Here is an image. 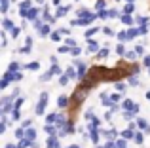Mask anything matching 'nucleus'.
Masks as SVG:
<instances>
[{
  "label": "nucleus",
  "mask_w": 150,
  "mask_h": 148,
  "mask_svg": "<svg viewBox=\"0 0 150 148\" xmlns=\"http://www.w3.org/2000/svg\"><path fill=\"white\" fill-rule=\"evenodd\" d=\"M48 104V93H42L40 95V103L36 106V114H44V106Z\"/></svg>",
  "instance_id": "1"
},
{
  "label": "nucleus",
  "mask_w": 150,
  "mask_h": 148,
  "mask_svg": "<svg viewBox=\"0 0 150 148\" xmlns=\"http://www.w3.org/2000/svg\"><path fill=\"white\" fill-rule=\"evenodd\" d=\"M124 110H133V112H139V104H135L131 99L124 101Z\"/></svg>",
  "instance_id": "2"
},
{
  "label": "nucleus",
  "mask_w": 150,
  "mask_h": 148,
  "mask_svg": "<svg viewBox=\"0 0 150 148\" xmlns=\"http://www.w3.org/2000/svg\"><path fill=\"white\" fill-rule=\"evenodd\" d=\"M10 108H11V99L10 97H4L2 99V114H6Z\"/></svg>",
  "instance_id": "3"
},
{
  "label": "nucleus",
  "mask_w": 150,
  "mask_h": 148,
  "mask_svg": "<svg viewBox=\"0 0 150 148\" xmlns=\"http://www.w3.org/2000/svg\"><path fill=\"white\" fill-rule=\"evenodd\" d=\"M48 148H61V146H59V142H57V137L50 135V139H48Z\"/></svg>",
  "instance_id": "4"
},
{
  "label": "nucleus",
  "mask_w": 150,
  "mask_h": 148,
  "mask_svg": "<svg viewBox=\"0 0 150 148\" xmlns=\"http://www.w3.org/2000/svg\"><path fill=\"white\" fill-rule=\"evenodd\" d=\"M76 67H78V80H82V78L86 76V65L76 63Z\"/></svg>",
  "instance_id": "5"
},
{
  "label": "nucleus",
  "mask_w": 150,
  "mask_h": 148,
  "mask_svg": "<svg viewBox=\"0 0 150 148\" xmlns=\"http://www.w3.org/2000/svg\"><path fill=\"white\" fill-rule=\"evenodd\" d=\"M25 137L29 139V141H34V139H36V131H34L33 127H30V129H25Z\"/></svg>",
  "instance_id": "6"
},
{
  "label": "nucleus",
  "mask_w": 150,
  "mask_h": 148,
  "mask_svg": "<svg viewBox=\"0 0 150 148\" xmlns=\"http://www.w3.org/2000/svg\"><path fill=\"white\" fill-rule=\"evenodd\" d=\"M33 144V141H29V139H19V144H17V148H27V146H30Z\"/></svg>",
  "instance_id": "7"
},
{
  "label": "nucleus",
  "mask_w": 150,
  "mask_h": 148,
  "mask_svg": "<svg viewBox=\"0 0 150 148\" xmlns=\"http://www.w3.org/2000/svg\"><path fill=\"white\" fill-rule=\"evenodd\" d=\"M57 104H59V108H65L67 104H69V99H67V97H59V99H57Z\"/></svg>",
  "instance_id": "8"
},
{
  "label": "nucleus",
  "mask_w": 150,
  "mask_h": 148,
  "mask_svg": "<svg viewBox=\"0 0 150 148\" xmlns=\"http://www.w3.org/2000/svg\"><path fill=\"white\" fill-rule=\"evenodd\" d=\"M36 15H38V10H36V8H30V11H29V15H27V17H29L30 21H34V19H36Z\"/></svg>",
  "instance_id": "9"
},
{
  "label": "nucleus",
  "mask_w": 150,
  "mask_h": 148,
  "mask_svg": "<svg viewBox=\"0 0 150 148\" xmlns=\"http://www.w3.org/2000/svg\"><path fill=\"white\" fill-rule=\"evenodd\" d=\"M15 137H17V139H25V127H19V129H15Z\"/></svg>",
  "instance_id": "10"
},
{
  "label": "nucleus",
  "mask_w": 150,
  "mask_h": 148,
  "mask_svg": "<svg viewBox=\"0 0 150 148\" xmlns=\"http://www.w3.org/2000/svg\"><path fill=\"white\" fill-rule=\"evenodd\" d=\"M67 11H69V8H57V13L55 15H57V17H65Z\"/></svg>",
  "instance_id": "11"
},
{
  "label": "nucleus",
  "mask_w": 150,
  "mask_h": 148,
  "mask_svg": "<svg viewBox=\"0 0 150 148\" xmlns=\"http://www.w3.org/2000/svg\"><path fill=\"white\" fill-rule=\"evenodd\" d=\"M133 10H135L133 2H127V4H125V8H124V11H125V13H133Z\"/></svg>",
  "instance_id": "12"
},
{
  "label": "nucleus",
  "mask_w": 150,
  "mask_h": 148,
  "mask_svg": "<svg viewBox=\"0 0 150 148\" xmlns=\"http://www.w3.org/2000/svg\"><path fill=\"white\" fill-rule=\"evenodd\" d=\"M2 27H4L6 30H11V29H13V25H11L10 19H4V21H2Z\"/></svg>",
  "instance_id": "13"
},
{
  "label": "nucleus",
  "mask_w": 150,
  "mask_h": 148,
  "mask_svg": "<svg viewBox=\"0 0 150 148\" xmlns=\"http://www.w3.org/2000/svg\"><path fill=\"white\" fill-rule=\"evenodd\" d=\"M67 76H69V78H78V74H76V70H74L72 67H69V68H67Z\"/></svg>",
  "instance_id": "14"
},
{
  "label": "nucleus",
  "mask_w": 150,
  "mask_h": 148,
  "mask_svg": "<svg viewBox=\"0 0 150 148\" xmlns=\"http://www.w3.org/2000/svg\"><path fill=\"white\" fill-rule=\"evenodd\" d=\"M97 49H99V46H97L95 42H91V40H89V46H88V51L91 53V51H97Z\"/></svg>",
  "instance_id": "15"
},
{
  "label": "nucleus",
  "mask_w": 150,
  "mask_h": 148,
  "mask_svg": "<svg viewBox=\"0 0 150 148\" xmlns=\"http://www.w3.org/2000/svg\"><path fill=\"white\" fill-rule=\"evenodd\" d=\"M11 118H13V120H21V112H19V108H13V110H11Z\"/></svg>",
  "instance_id": "16"
},
{
  "label": "nucleus",
  "mask_w": 150,
  "mask_h": 148,
  "mask_svg": "<svg viewBox=\"0 0 150 148\" xmlns=\"http://www.w3.org/2000/svg\"><path fill=\"white\" fill-rule=\"evenodd\" d=\"M122 135H124V139H131V137H135V135H133V129H131V127H129V129H125Z\"/></svg>",
  "instance_id": "17"
},
{
  "label": "nucleus",
  "mask_w": 150,
  "mask_h": 148,
  "mask_svg": "<svg viewBox=\"0 0 150 148\" xmlns=\"http://www.w3.org/2000/svg\"><path fill=\"white\" fill-rule=\"evenodd\" d=\"M122 23H125V25H131V17H129V13H124V15H122Z\"/></svg>",
  "instance_id": "18"
},
{
  "label": "nucleus",
  "mask_w": 150,
  "mask_h": 148,
  "mask_svg": "<svg viewBox=\"0 0 150 148\" xmlns=\"http://www.w3.org/2000/svg\"><path fill=\"white\" fill-rule=\"evenodd\" d=\"M125 57H127L129 61H133L137 57V51H135V49H133V51H125Z\"/></svg>",
  "instance_id": "19"
},
{
  "label": "nucleus",
  "mask_w": 150,
  "mask_h": 148,
  "mask_svg": "<svg viewBox=\"0 0 150 148\" xmlns=\"http://www.w3.org/2000/svg\"><path fill=\"white\" fill-rule=\"evenodd\" d=\"M40 34H42V36L50 34V27H48V25H42V27H40Z\"/></svg>",
  "instance_id": "20"
},
{
  "label": "nucleus",
  "mask_w": 150,
  "mask_h": 148,
  "mask_svg": "<svg viewBox=\"0 0 150 148\" xmlns=\"http://www.w3.org/2000/svg\"><path fill=\"white\" fill-rule=\"evenodd\" d=\"M133 114H137V112H133V110H124V118H125V120H131Z\"/></svg>",
  "instance_id": "21"
},
{
  "label": "nucleus",
  "mask_w": 150,
  "mask_h": 148,
  "mask_svg": "<svg viewBox=\"0 0 150 148\" xmlns=\"http://www.w3.org/2000/svg\"><path fill=\"white\" fill-rule=\"evenodd\" d=\"M137 34H141V32H139L137 29H131V30H127V38H135Z\"/></svg>",
  "instance_id": "22"
},
{
  "label": "nucleus",
  "mask_w": 150,
  "mask_h": 148,
  "mask_svg": "<svg viewBox=\"0 0 150 148\" xmlns=\"http://www.w3.org/2000/svg\"><path fill=\"white\" fill-rule=\"evenodd\" d=\"M27 68H29V70H38L40 65H38V63H29V65H27Z\"/></svg>",
  "instance_id": "23"
},
{
  "label": "nucleus",
  "mask_w": 150,
  "mask_h": 148,
  "mask_svg": "<svg viewBox=\"0 0 150 148\" xmlns=\"http://www.w3.org/2000/svg\"><path fill=\"white\" fill-rule=\"evenodd\" d=\"M0 8H2L0 11H4V13H6V11H8V0H0Z\"/></svg>",
  "instance_id": "24"
},
{
  "label": "nucleus",
  "mask_w": 150,
  "mask_h": 148,
  "mask_svg": "<svg viewBox=\"0 0 150 148\" xmlns=\"http://www.w3.org/2000/svg\"><path fill=\"white\" fill-rule=\"evenodd\" d=\"M137 123H139V127H141V129H148V123L144 122V120H137Z\"/></svg>",
  "instance_id": "25"
},
{
  "label": "nucleus",
  "mask_w": 150,
  "mask_h": 148,
  "mask_svg": "<svg viewBox=\"0 0 150 148\" xmlns=\"http://www.w3.org/2000/svg\"><path fill=\"white\" fill-rule=\"evenodd\" d=\"M61 34H63V32H51V40H53V42H59Z\"/></svg>",
  "instance_id": "26"
},
{
  "label": "nucleus",
  "mask_w": 150,
  "mask_h": 148,
  "mask_svg": "<svg viewBox=\"0 0 150 148\" xmlns=\"http://www.w3.org/2000/svg\"><path fill=\"white\" fill-rule=\"evenodd\" d=\"M19 68H21V67H19V63H11V65H10V70H11V72H17Z\"/></svg>",
  "instance_id": "27"
},
{
  "label": "nucleus",
  "mask_w": 150,
  "mask_h": 148,
  "mask_svg": "<svg viewBox=\"0 0 150 148\" xmlns=\"http://www.w3.org/2000/svg\"><path fill=\"white\" fill-rule=\"evenodd\" d=\"M99 17H101V19H106V17H110V13H108L106 10H101V11H99Z\"/></svg>",
  "instance_id": "28"
},
{
  "label": "nucleus",
  "mask_w": 150,
  "mask_h": 148,
  "mask_svg": "<svg viewBox=\"0 0 150 148\" xmlns=\"http://www.w3.org/2000/svg\"><path fill=\"white\" fill-rule=\"evenodd\" d=\"M57 118H59V114H50V116H48V123H51V122H57Z\"/></svg>",
  "instance_id": "29"
},
{
  "label": "nucleus",
  "mask_w": 150,
  "mask_h": 148,
  "mask_svg": "<svg viewBox=\"0 0 150 148\" xmlns=\"http://www.w3.org/2000/svg\"><path fill=\"white\" fill-rule=\"evenodd\" d=\"M46 133H48V135H55V127L53 125H46Z\"/></svg>",
  "instance_id": "30"
},
{
  "label": "nucleus",
  "mask_w": 150,
  "mask_h": 148,
  "mask_svg": "<svg viewBox=\"0 0 150 148\" xmlns=\"http://www.w3.org/2000/svg\"><path fill=\"white\" fill-rule=\"evenodd\" d=\"M116 148H127V144H125V141H124V139H120V141L116 142Z\"/></svg>",
  "instance_id": "31"
},
{
  "label": "nucleus",
  "mask_w": 150,
  "mask_h": 148,
  "mask_svg": "<svg viewBox=\"0 0 150 148\" xmlns=\"http://www.w3.org/2000/svg\"><path fill=\"white\" fill-rule=\"evenodd\" d=\"M95 32H97V29H88V30H86V36H88V38H91Z\"/></svg>",
  "instance_id": "32"
},
{
  "label": "nucleus",
  "mask_w": 150,
  "mask_h": 148,
  "mask_svg": "<svg viewBox=\"0 0 150 148\" xmlns=\"http://www.w3.org/2000/svg\"><path fill=\"white\" fill-rule=\"evenodd\" d=\"M106 55H108V48H106V49H101V51H99V55H97V57H101V59H105Z\"/></svg>",
  "instance_id": "33"
},
{
  "label": "nucleus",
  "mask_w": 150,
  "mask_h": 148,
  "mask_svg": "<svg viewBox=\"0 0 150 148\" xmlns=\"http://www.w3.org/2000/svg\"><path fill=\"white\" fill-rule=\"evenodd\" d=\"M116 51H118V55H125V49H124V46H118V48H116Z\"/></svg>",
  "instance_id": "34"
},
{
  "label": "nucleus",
  "mask_w": 150,
  "mask_h": 148,
  "mask_svg": "<svg viewBox=\"0 0 150 148\" xmlns=\"http://www.w3.org/2000/svg\"><path fill=\"white\" fill-rule=\"evenodd\" d=\"M129 84H131V85H139V78L131 76V78H129Z\"/></svg>",
  "instance_id": "35"
},
{
  "label": "nucleus",
  "mask_w": 150,
  "mask_h": 148,
  "mask_svg": "<svg viewBox=\"0 0 150 148\" xmlns=\"http://www.w3.org/2000/svg\"><path fill=\"white\" fill-rule=\"evenodd\" d=\"M67 82H69V76H61L59 78V85H65Z\"/></svg>",
  "instance_id": "36"
},
{
  "label": "nucleus",
  "mask_w": 150,
  "mask_h": 148,
  "mask_svg": "<svg viewBox=\"0 0 150 148\" xmlns=\"http://www.w3.org/2000/svg\"><path fill=\"white\" fill-rule=\"evenodd\" d=\"M8 82H10V80L4 76V78H2V82H0V87H2V89H4V87H8Z\"/></svg>",
  "instance_id": "37"
},
{
  "label": "nucleus",
  "mask_w": 150,
  "mask_h": 148,
  "mask_svg": "<svg viewBox=\"0 0 150 148\" xmlns=\"http://www.w3.org/2000/svg\"><path fill=\"white\" fill-rule=\"evenodd\" d=\"M95 8H97V10H99V11H101V10H105V0H99Z\"/></svg>",
  "instance_id": "38"
},
{
  "label": "nucleus",
  "mask_w": 150,
  "mask_h": 148,
  "mask_svg": "<svg viewBox=\"0 0 150 148\" xmlns=\"http://www.w3.org/2000/svg\"><path fill=\"white\" fill-rule=\"evenodd\" d=\"M51 72H53V74H61V68H59L57 65L53 63V67H51Z\"/></svg>",
  "instance_id": "39"
},
{
  "label": "nucleus",
  "mask_w": 150,
  "mask_h": 148,
  "mask_svg": "<svg viewBox=\"0 0 150 148\" xmlns=\"http://www.w3.org/2000/svg\"><path fill=\"white\" fill-rule=\"evenodd\" d=\"M133 139H135V142H139V144L143 142V135H141V133H137V135H135Z\"/></svg>",
  "instance_id": "40"
},
{
  "label": "nucleus",
  "mask_w": 150,
  "mask_h": 148,
  "mask_svg": "<svg viewBox=\"0 0 150 148\" xmlns=\"http://www.w3.org/2000/svg\"><path fill=\"white\" fill-rule=\"evenodd\" d=\"M51 74H53L51 70H50V72H46V74H42V80H44V82H46V80H50V78H51Z\"/></svg>",
  "instance_id": "41"
},
{
  "label": "nucleus",
  "mask_w": 150,
  "mask_h": 148,
  "mask_svg": "<svg viewBox=\"0 0 150 148\" xmlns=\"http://www.w3.org/2000/svg\"><path fill=\"white\" fill-rule=\"evenodd\" d=\"M110 101H112V103H116V101H120V95H118V93H114V95H110Z\"/></svg>",
  "instance_id": "42"
},
{
  "label": "nucleus",
  "mask_w": 150,
  "mask_h": 148,
  "mask_svg": "<svg viewBox=\"0 0 150 148\" xmlns=\"http://www.w3.org/2000/svg\"><path fill=\"white\" fill-rule=\"evenodd\" d=\"M29 8H30V2H29V0H27V2H23V4H21V10H29Z\"/></svg>",
  "instance_id": "43"
},
{
  "label": "nucleus",
  "mask_w": 150,
  "mask_h": 148,
  "mask_svg": "<svg viewBox=\"0 0 150 148\" xmlns=\"http://www.w3.org/2000/svg\"><path fill=\"white\" fill-rule=\"evenodd\" d=\"M44 19H46V21H50V23L53 21V17H51V15L48 13V11H44Z\"/></svg>",
  "instance_id": "44"
},
{
  "label": "nucleus",
  "mask_w": 150,
  "mask_h": 148,
  "mask_svg": "<svg viewBox=\"0 0 150 148\" xmlns=\"http://www.w3.org/2000/svg\"><path fill=\"white\" fill-rule=\"evenodd\" d=\"M70 53H72V55H80V48H72Z\"/></svg>",
  "instance_id": "45"
},
{
  "label": "nucleus",
  "mask_w": 150,
  "mask_h": 148,
  "mask_svg": "<svg viewBox=\"0 0 150 148\" xmlns=\"http://www.w3.org/2000/svg\"><path fill=\"white\" fill-rule=\"evenodd\" d=\"M106 137H108V139H114V137H116V131H108V133H106Z\"/></svg>",
  "instance_id": "46"
},
{
  "label": "nucleus",
  "mask_w": 150,
  "mask_h": 148,
  "mask_svg": "<svg viewBox=\"0 0 150 148\" xmlns=\"http://www.w3.org/2000/svg\"><path fill=\"white\" fill-rule=\"evenodd\" d=\"M118 38H120V40H125V38H127V32H120V34H118Z\"/></svg>",
  "instance_id": "47"
},
{
  "label": "nucleus",
  "mask_w": 150,
  "mask_h": 148,
  "mask_svg": "<svg viewBox=\"0 0 150 148\" xmlns=\"http://www.w3.org/2000/svg\"><path fill=\"white\" fill-rule=\"evenodd\" d=\"M11 34H13V38L19 36V29H11Z\"/></svg>",
  "instance_id": "48"
},
{
  "label": "nucleus",
  "mask_w": 150,
  "mask_h": 148,
  "mask_svg": "<svg viewBox=\"0 0 150 148\" xmlns=\"http://www.w3.org/2000/svg\"><path fill=\"white\" fill-rule=\"evenodd\" d=\"M137 23H141V25H144V23H146V19H144V17H137Z\"/></svg>",
  "instance_id": "49"
},
{
  "label": "nucleus",
  "mask_w": 150,
  "mask_h": 148,
  "mask_svg": "<svg viewBox=\"0 0 150 148\" xmlns=\"http://www.w3.org/2000/svg\"><path fill=\"white\" fill-rule=\"evenodd\" d=\"M69 51H70L69 48H59V53H69Z\"/></svg>",
  "instance_id": "50"
},
{
  "label": "nucleus",
  "mask_w": 150,
  "mask_h": 148,
  "mask_svg": "<svg viewBox=\"0 0 150 148\" xmlns=\"http://www.w3.org/2000/svg\"><path fill=\"white\" fill-rule=\"evenodd\" d=\"M144 65H146V67H150V55L144 57Z\"/></svg>",
  "instance_id": "51"
},
{
  "label": "nucleus",
  "mask_w": 150,
  "mask_h": 148,
  "mask_svg": "<svg viewBox=\"0 0 150 148\" xmlns=\"http://www.w3.org/2000/svg\"><path fill=\"white\" fill-rule=\"evenodd\" d=\"M114 146H116V144H114V142H110V141H108V142L105 144V148H114Z\"/></svg>",
  "instance_id": "52"
},
{
  "label": "nucleus",
  "mask_w": 150,
  "mask_h": 148,
  "mask_svg": "<svg viewBox=\"0 0 150 148\" xmlns=\"http://www.w3.org/2000/svg\"><path fill=\"white\" fill-rule=\"evenodd\" d=\"M108 13H110V17H116V15H118V11H116V10H110Z\"/></svg>",
  "instance_id": "53"
},
{
  "label": "nucleus",
  "mask_w": 150,
  "mask_h": 148,
  "mask_svg": "<svg viewBox=\"0 0 150 148\" xmlns=\"http://www.w3.org/2000/svg\"><path fill=\"white\" fill-rule=\"evenodd\" d=\"M146 30H148L146 27H141V29H139V32H141V34H146Z\"/></svg>",
  "instance_id": "54"
},
{
  "label": "nucleus",
  "mask_w": 150,
  "mask_h": 148,
  "mask_svg": "<svg viewBox=\"0 0 150 148\" xmlns=\"http://www.w3.org/2000/svg\"><path fill=\"white\" fill-rule=\"evenodd\" d=\"M103 32H105L106 36H110V34H112V30H110V29H103Z\"/></svg>",
  "instance_id": "55"
},
{
  "label": "nucleus",
  "mask_w": 150,
  "mask_h": 148,
  "mask_svg": "<svg viewBox=\"0 0 150 148\" xmlns=\"http://www.w3.org/2000/svg\"><path fill=\"white\" fill-rule=\"evenodd\" d=\"M116 89H118V91H124V89H125V85H122V84H118V85H116Z\"/></svg>",
  "instance_id": "56"
},
{
  "label": "nucleus",
  "mask_w": 150,
  "mask_h": 148,
  "mask_svg": "<svg viewBox=\"0 0 150 148\" xmlns=\"http://www.w3.org/2000/svg\"><path fill=\"white\" fill-rule=\"evenodd\" d=\"M23 104V99H17V103H15V108H19Z\"/></svg>",
  "instance_id": "57"
},
{
  "label": "nucleus",
  "mask_w": 150,
  "mask_h": 148,
  "mask_svg": "<svg viewBox=\"0 0 150 148\" xmlns=\"http://www.w3.org/2000/svg\"><path fill=\"white\" fill-rule=\"evenodd\" d=\"M6 148H17V146H13V144H6Z\"/></svg>",
  "instance_id": "58"
},
{
  "label": "nucleus",
  "mask_w": 150,
  "mask_h": 148,
  "mask_svg": "<svg viewBox=\"0 0 150 148\" xmlns=\"http://www.w3.org/2000/svg\"><path fill=\"white\" fill-rule=\"evenodd\" d=\"M146 97H148V99H150V91H148V93H146Z\"/></svg>",
  "instance_id": "59"
},
{
  "label": "nucleus",
  "mask_w": 150,
  "mask_h": 148,
  "mask_svg": "<svg viewBox=\"0 0 150 148\" xmlns=\"http://www.w3.org/2000/svg\"><path fill=\"white\" fill-rule=\"evenodd\" d=\"M69 148H78V146H76V144H74V146H69Z\"/></svg>",
  "instance_id": "60"
},
{
  "label": "nucleus",
  "mask_w": 150,
  "mask_h": 148,
  "mask_svg": "<svg viewBox=\"0 0 150 148\" xmlns=\"http://www.w3.org/2000/svg\"><path fill=\"white\" fill-rule=\"evenodd\" d=\"M127 2H133V0H127Z\"/></svg>",
  "instance_id": "61"
},
{
  "label": "nucleus",
  "mask_w": 150,
  "mask_h": 148,
  "mask_svg": "<svg viewBox=\"0 0 150 148\" xmlns=\"http://www.w3.org/2000/svg\"><path fill=\"white\" fill-rule=\"evenodd\" d=\"M103 148H105V146H103Z\"/></svg>",
  "instance_id": "62"
}]
</instances>
